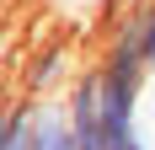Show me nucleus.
I'll return each instance as SVG.
<instances>
[{"instance_id": "nucleus-1", "label": "nucleus", "mask_w": 155, "mask_h": 150, "mask_svg": "<svg viewBox=\"0 0 155 150\" xmlns=\"http://www.w3.org/2000/svg\"><path fill=\"white\" fill-rule=\"evenodd\" d=\"M64 75H70V43H64V38H48V43L27 59V91L43 97V91L59 86Z\"/></svg>"}, {"instance_id": "nucleus-2", "label": "nucleus", "mask_w": 155, "mask_h": 150, "mask_svg": "<svg viewBox=\"0 0 155 150\" xmlns=\"http://www.w3.org/2000/svg\"><path fill=\"white\" fill-rule=\"evenodd\" d=\"M32 150H80L64 102H43V107H38V145H32Z\"/></svg>"}, {"instance_id": "nucleus-3", "label": "nucleus", "mask_w": 155, "mask_h": 150, "mask_svg": "<svg viewBox=\"0 0 155 150\" xmlns=\"http://www.w3.org/2000/svg\"><path fill=\"white\" fill-rule=\"evenodd\" d=\"M38 145V102H11L0 123V150H32Z\"/></svg>"}, {"instance_id": "nucleus-4", "label": "nucleus", "mask_w": 155, "mask_h": 150, "mask_svg": "<svg viewBox=\"0 0 155 150\" xmlns=\"http://www.w3.org/2000/svg\"><path fill=\"white\" fill-rule=\"evenodd\" d=\"M144 54L155 64V0H144Z\"/></svg>"}, {"instance_id": "nucleus-5", "label": "nucleus", "mask_w": 155, "mask_h": 150, "mask_svg": "<svg viewBox=\"0 0 155 150\" xmlns=\"http://www.w3.org/2000/svg\"><path fill=\"white\" fill-rule=\"evenodd\" d=\"M123 150H150V145H144V139H128V145H123Z\"/></svg>"}]
</instances>
